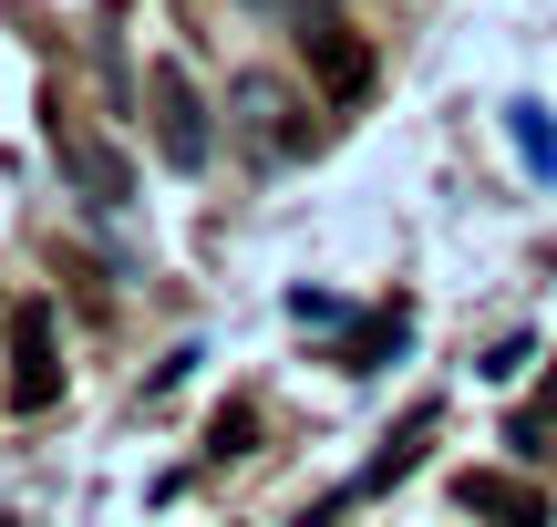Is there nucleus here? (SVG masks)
I'll return each instance as SVG.
<instances>
[{
	"label": "nucleus",
	"mask_w": 557,
	"mask_h": 527,
	"mask_svg": "<svg viewBox=\"0 0 557 527\" xmlns=\"http://www.w3.org/2000/svg\"><path fill=\"white\" fill-rule=\"evenodd\" d=\"M547 414H557V363H547Z\"/></svg>",
	"instance_id": "nucleus-14"
},
{
	"label": "nucleus",
	"mask_w": 557,
	"mask_h": 527,
	"mask_svg": "<svg viewBox=\"0 0 557 527\" xmlns=\"http://www.w3.org/2000/svg\"><path fill=\"white\" fill-rule=\"evenodd\" d=\"M423 445H434V404H413V414H403V434H393V445H382V455H372V466H361L341 497H320V507H310V527H331L341 507H361V497H382L393 476H413V466H423Z\"/></svg>",
	"instance_id": "nucleus-4"
},
{
	"label": "nucleus",
	"mask_w": 557,
	"mask_h": 527,
	"mask_svg": "<svg viewBox=\"0 0 557 527\" xmlns=\"http://www.w3.org/2000/svg\"><path fill=\"white\" fill-rule=\"evenodd\" d=\"M145 103H156V156L176 166V176H207L218 135H207V103H197V83H186V62H156V73H145Z\"/></svg>",
	"instance_id": "nucleus-1"
},
{
	"label": "nucleus",
	"mask_w": 557,
	"mask_h": 527,
	"mask_svg": "<svg viewBox=\"0 0 557 527\" xmlns=\"http://www.w3.org/2000/svg\"><path fill=\"white\" fill-rule=\"evenodd\" d=\"M527 363H537V342H527V331H517V342H496V352H485V363H475V372H485V383H517V372H527Z\"/></svg>",
	"instance_id": "nucleus-12"
},
{
	"label": "nucleus",
	"mask_w": 557,
	"mask_h": 527,
	"mask_svg": "<svg viewBox=\"0 0 557 527\" xmlns=\"http://www.w3.org/2000/svg\"><path fill=\"white\" fill-rule=\"evenodd\" d=\"M299 52H310V73H320V83H331V103H361V94H372V52H361V41L341 32L331 11L299 21Z\"/></svg>",
	"instance_id": "nucleus-6"
},
{
	"label": "nucleus",
	"mask_w": 557,
	"mask_h": 527,
	"mask_svg": "<svg viewBox=\"0 0 557 527\" xmlns=\"http://www.w3.org/2000/svg\"><path fill=\"white\" fill-rule=\"evenodd\" d=\"M455 507L485 517V527H547V497L527 487V476H506V466H465L455 476Z\"/></svg>",
	"instance_id": "nucleus-5"
},
{
	"label": "nucleus",
	"mask_w": 557,
	"mask_h": 527,
	"mask_svg": "<svg viewBox=\"0 0 557 527\" xmlns=\"http://www.w3.org/2000/svg\"><path fill=\"white\" fill-rule=\"evenodd\" d=\"M227 103H238V124H248L259 145H299V135H289V103H278V83H259V73H248Z\"/></svg>",
	"instance_id": "nucleus-8"
},
{
	"label": "nucleus",
	"mask_w": 557,
	"mask_h": 527,
	"mask_svg": "<svg viewBox=\"0 0 557 527\" xmlns=\"http://www.w3.org/2000/svg\"><path fill=\"white\" fill-rule=\"evenodd\" d=\"M62 404V352H52V301L11 310V414H52Z\"/></svg>",
	"instance_id": "nucleus-3"
},
{
	"label": "nucleus",
	"mask_w": 557,
	"mask_h": 527,
	"mask_svg": "<svg viewBox=\"0 0 557 527\" xmlns=\"http://www.w3.org/2000/svg\"><path fill=\"white\" fill-rule=\"evenodd\" d=\"M248 434H259V414L227 404V414H218V434H207V455H248Z\"/></svg>",
	"instance_id": "nucleus-13"
},
{
	"label": "nucleus",
	"mask_w": 557,
	"mask_h": 527,
	"mask_svg": "<svg viewBox=\"0 0 557 527\" xmlns=\"http://www.w3.org/2000/svg\"><path fill=\"white\" fill-rule=\"evenodd\" d=\"M197 363H207V352H197V342H186V352H165V363H156V372H145V404H165V393H176V383H186V372H197Z\"/></svg>",
	"instance_id": "nucleus-11"
},
{
	"label": "nucleus",
	"mask_w": 557,
	"mask_h": 527,
	"mask_svg": "<svg viewBox=\"0 0 557 527\" xmlns=\"http://www.w3.org/2000/svg\"><path fill=\"white\" fill-rule=\"evenodd\" d=\"M403 331H413L403 310H393V321H361L351 342H341V372H382V352H403Z\"/></svg>",
	"instance_id": "nucleus-9"
},
{
	"label": "nucleus",
	"mask_w": 557,
	"mask_h": 527,
	"mask_svg": "<svg viewBox=\"0 0 557 527\" xmlns=\"http://www.w3.org/2000/svg\"><path fill=\"white\" fill-rule=\"evenodd\" d=\"M52 156H62V176H73V197L94 207V218H114V207L135 197V166H124L83 114H62V103H52Z\"/></svg>",
	"instance_id": "nucleus-2"
},
{
	"label": "nucleus",
	"mask_w": 557,
	"mask_h": 527,
	"mask_svg": "<svg viewBox=\"0 0 557 527\" xmlns=\"http://www.w3.org/2000/svg\"><path fill=\"white\" fill-rule=\"evenodd\" d=\"M289 321H310V331H341V321H351V301H331V290H310V280H299V290H289Z\"/></svg>",
	"instance_id": "nucleus-10"
},
{
	"label": "nucleus",
	"mask_w": 557,
	"mask_h": 527,
	"mask_svg": "<svg viewBox=\"0 0 557 527\" xmlns=\"http://www.w3.org/2000/svg\"><path fill=\"white\" fill-rule=\"evenodd\" d=\"M506 135H517V166L527 176H557V124H547V103H506Z\"/></svg>",
	"instance_id": "nucleus-7"
}]
</instances>
